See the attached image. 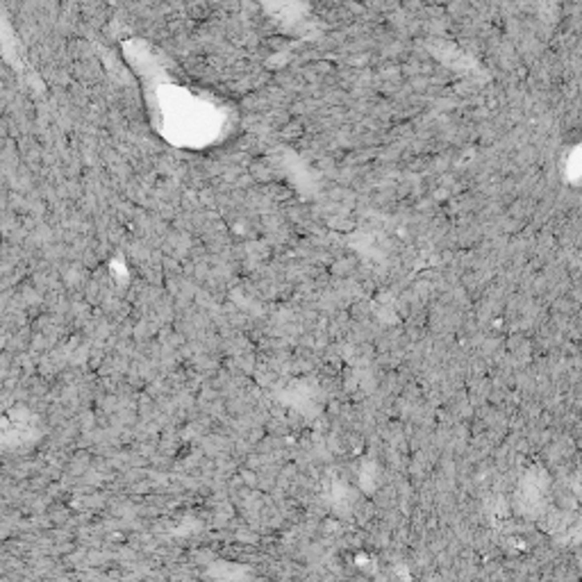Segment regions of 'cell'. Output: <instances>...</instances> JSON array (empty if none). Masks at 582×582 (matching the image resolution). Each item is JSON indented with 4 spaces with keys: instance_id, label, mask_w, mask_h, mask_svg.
<instances>
[]
</instances>
